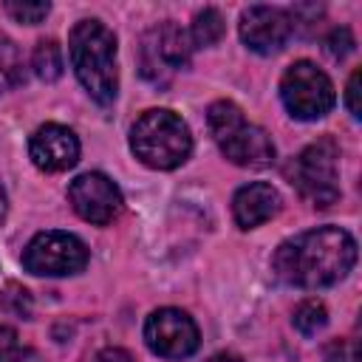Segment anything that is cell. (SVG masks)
Instances as JSON below:
<instances>
[{
	"instance_id": "1",
	"label": "cell",
	"mask_w": 362,
	"mask_h": 362,
	"mask_svg": "<svg viewBox=\"0 0 362 362\" xmlns=\"http://www.w3.org/2000/svg\"><path fill=\"white\" fill-rule=\"evenodd\" d=\"M356 263V240L339 226H317L283 240L272 257L274 274L297 288L339 283Z\"/></svg>"
},
{
	"instance_id": "2",
	"label": "cell",
	"mask_w": 362,
	"mask_h": 362,
	"mask_svg": "<svg viewBox=\"0 0 362 362\" xmlns=\"http://www.w3.org/2000/svg\"><path fill=\"white\" fill-rule=\"evenodd\" d=\"M68 57L82 88L99 102L110 105L119 90L116 74V37L99 20H82L71 28Z\"/></svg>"
},
{
	"instance_id": "3",
	"label": "cell",
	"mask_w": 362,
	"mask_h": 362,
	"mask_svg": "<svg viewBox=\"0 0 362 362\" xmlns=\"http://www.w3.org/2000/svg\"><path fill=\"white\" fill-rule=\"evenodd\" d=\"M206 124L215 144L232 164L263 170L274 161V144L269 133L257 124H249L235 102H226V99L212 102L206 110Z\"/></svg>"
},
{
	"instance_id": "4",
	"label": "cell",
	"mask_w": 362,
	"mask_h": 362,
	"mask_svg": "<svg viewBox=\"0 0 362 362\" xmlns=\"http://www.w3.org/2000/svg\"><path fill=\"white\" fill-rule=\"evenodd\" d=\"M130 147L139 161L153 170H173L192 150L189 127L173 110H147L130 130Z\"/></svg>"
},
{
	"instance_id": "5",
	"label": "cell",
	"mask_w": 362,
	"mask_h": 362,
	"mask_svg": "<svg viewBox=\"0 0 362 362\" xmlns=\"http://www.w3.org/2000/svg\"><path fill=\"white\" fill-rule=\"evenodd\" d=\"M339 147L331 136L317 139L308 144L297 158L288 164V181L297 187V192L314 204V206H331L339 198V173H337Z\"/></svg>"
},
{
	"instance_id": "6",
	"label": "cell",
	"mask_w": 362,
	"mask_h": 362,
	"mask_svg": "<svg viewBox=\"0 0 362 362\" xmlns=\"http://www.w3.org/2000/svg\"><path fill=\"white\" fill-rule=\"evenodd\" d=\"M280 99L294 119L311 122V119H322L334 107L337 93L325 71H320L308 59H300L286 68L280 79Z\"/></svg>"
},
{
	"instance_id": "7",
	"label": "cell",
	"mask_w": 362,
	"mask_h": 362,
	"mask_svg": "<svg viewBox=\"0 0 362 362\" xmlns=\"http://www.w3.org/2000/svg\"><path fill=\"white\" fill-rule=\"evenodd\" d=\"M88 263V246L71 232H40L23 252V266L40 277H65L82 272Z\"/></svg>"
},
{
	"instance_id": "8",
	"label": "cell",
	"mask_w": 362,
	"mask_h": 362,
	"mask_svg": "<svg viewBox=\"0 0 362 362\" xmlns=\"http://www.w3.org/2000/svg\"><path fill=\"white\" fill-rule=\"evenodd\" d=\"M189 31L178 28L175 23H161L144 34L141 42V74L153 82H167V76L189 62L192 54Z\"/></svg>"
},
{
	"instance_id": "9",
	"label": "cell",
	"mask_w": 362,
	"mask_h": 362,
	"mask_svg": "<svg viewBox=\"0 0 362 362\" xmlns=\"http://www.w3.org/2000/svg\"><path fill=\"white\" fill-rule=\"evenodd\" d=\"M147 348L164 359H184L198 351V325L181 308H158L144 322Z\"/></svg>"
},
{
	"instance_id": "10",
	"label": "cell",
	"mask_w": 362,
	"mask_h": 362,
	"mask_svg": "<svg viewBox=\"0 0 362 362\" xmlns=\"http://www.w3.org/2000/svg\"><path fill=\"white\" fill-rule=\"evenodd\" d=\"M68 201L82 221L96 226L110 223L122 209L119 187L102 173H82L79 178H74L68 187Z\"/></svg>"
},
{
	"instance_id": "11",
	"label": "cell",
	"mask_w": 362,
	"mask_h": 362,
	"mask_svg": "<svg viewBox=\"0 0 362 362\" xmlns=\"http://www.w3.org/2000/svg\"><path fill=\"white\" fill-rule=\"evenodd\" d=\"M294 31V20L286 8L252 6L240 14V40L257 54H277Z\"/></svg>"
},
{
	"instance_id": "12",
	"label": "cell",
	"mask_w": 362,
	"mask_h": 362,
	"mask_svg": "<svg viewBox=\"0 0 362 362\" xmlns=\"http://www.w3.org/2000/svg\"><path fill=\"white\" fill-rule=\"evenodd\" d=\"M28 156L42 173H62L79 161V139L62 124H42L28 141Z\"/></svg>"
},
{
	"instance_id": "13",
	"label": "cell",
	"mask_w": 362,
	"mask_h": 362,
	"mask_svg": "<svg viewBox=\"0 0 362 362\" xmlns=\"http://www.w3.org/2000/svg\"><path fill=\"white\" fill-rule=\"evenodd\" d=\"M277 209H280V195L272 184H263V181L240 187L232 198V212L240 229H255L266 223L269 218L277 215Z\"/></svg>"
},
{
	"instance_id": "14",
	"label": "cell",
	"mask_w": 362,
	"mask_h": 362,
	"mask_svg": "<svg viewBox=\"0 0 362 362\" xmlns=\"http://www.w3.org/2000/svg\"><path fill=\"white\" fill-rule=\"evenodd\" d=\"M31 68L45 82L59 79V74H62V48L54 40H40L34 54H31Z\"/></svg>"
},
{
	"instance_id": "15",
	"label": "cell",
	"mask_w": 362,
	"mask_h": 362,
	"mask_svg": "<svg viewBox=\"0 0 362 362\" xmlns=\"http://www.w3.org/2000/svg\"><path fill=\"white\" fill-rule=\"evenodd\" d=\"M23 68L25 65H23V57H20L17 45L8 37L0 34V93H6L8 88L23 82V74H25Z\"/></svg>"
},
{
	"instance_id": "16",
	"label": "cell",
	"mask_w": 362,
	"mask_h": 362,
	"mask_svg": "<svg viewBox=\"0 0 362 362\" xmlns=\"http://www.w3.org/2000/svg\"><path fill=\"white\" fill-rule=\"evenodd\" d=\"M221 37H223V17H221V11L218 8L198 11L195 20H192V31H189L192 45H215Z\"/></svg>"
},
{
	"instance_id": "17",
	"label": "cell",
	"mask_w": 362,
	"mask_h": 362,
	"mask_svg": "<svg viewBox=\"0 0 362 362\" xmlns=\"http://www.w3.org/2000/svg\"><path fill=\"white\" fill-rule=\"evenodd\" d=\"M291 322H294V328H297L300 334L314 337L317 331H322V328L328 325V311H325L322 303H317V300H305V303H300V305L294 308Z\"/></svg>"
},
{
	"instance_id": "18",
	"label": "cell",
	"mask_w": 362,
	"mask_h": 362,
	"mask_svg": "<svg viewBox=\"0 0 362 362\" xmlns=\"http://www.w3.org/2000/svg\"><path fill=\"white\" fill-rule=\"evenodd\" d=\"M3 8H6L17 23L34 25V23L45 20V14L51 11V3H42V0H6Z\"/></svg>"
},
{
	"instance_id": "19",
	"label": "cell",
	"mask_w": 362,
	"mask_h": 362,
	"mask_svg": "<svg viewBox=\"0 0 362 362\" xmlns=\"http://www.w3.org/2000/svg\"><path fill=\"white\" fill-rule=\"evenodd\" d=\"M325 362H359V342L356 339H337L325 348Z\"/></svg>"
},
{
	"instance_id": "20",
	"label": "cell",
	"mask_w": 362,
	"mask_h": 362,
	"mask_svg": "<svg viewBox=\"0 0 362 362\" xmlns=\"http://www.w3.org/2000/svg\"><path fill=\"white\" fill-rule=\"evenodd\" d=\"M351 48H354V37H351L348 28H334V31L328 34V40H325V51H328L334 59H342Z\"/></svg>"
},
{
	"instance_id": "21",
	"label": "cell",
	"mask_w": 362,
	"mask_h": 362,
	"mask_svg": "<svg viewBox=\"0 0 362 362\" xmlns=\"http://www.w3.org/2000/svg\"><path fill=\"white\" fill-rule=\"evenodd\" d=\"M359 85H362V71L356 68L354 74H351V79H348V88H345V105H348V110H351V116L354 119H359L362 116V107H359Z\"/></svg>"
},
{
	"instance_id": "22",
	"label": "cell",
	"mask_w": 362,
	"mask_h": 362,
	"mask_svg": "<svg viewBox=\"0 0 362 362\" xmlns=\"http://www.w3.org/2000/svg\"><path fill=\"white\" fill-rule=\"evenodd\" d=\"M20 345H17V334H14V328H8V325H0V362L11 354V351H17Z\"/></svg>"
},
{
	"instance_id": "23",
	"label": "cell",
	"mask_w": 362,
	"mask_h": 362,
	"mask_svg": "<svg viewBox=\"0 0 362 362\" xmlns=\"http://www.w3.org/2000/svg\"><path fill=\"white\" fill-rule=\"evenodd\" d=\"M96 362H133V356L124 348H105L96 354Z\"/></svg>"
},
{
	"instance_id": "24",
	"label": "cell",
	"mask_w": 362,
	"mask_h": 362,
	"mask_svg": "<svg viewBox=\"0 0 362 362\" xmlns=\"http://www.w3.org/2000/svg\"><path fill=\"white\" fill-rule=\"evenodd\" d=\"M3 362H42V356H40L37 351H31V348H17V351H11Z\"/></svg>"
},
{
	"instance_id": "25",
	"label": "cell",
	"mask_w": 362,
	"mask_h": 362,
	"mask_svg": "<svg viewBox=\"0 0 362 362\" xmlns=\"http://www.w3.org/2000/svg\"><path fill=\"white\" fill-rule=\"evenodd\" d=\"M206 362H243V359L235 356V354H215V356H209Z\"/></svg>"
},
{
	"instance_id": "26",
	"label": "cell",
	"mask_w": 362,
	"mask_h": 362,
	"mask_svg": "<svg viewBox=\"0 0 362 362\" xmlns=\"http://www.w3.org/2000/svg\"><path fill=\"white\" fill-rule=\"evenodd\" d=\"M6 209H8V201H6V192H3V187H0V221L6 218Z\"/></svg>"
}]
</instances>
